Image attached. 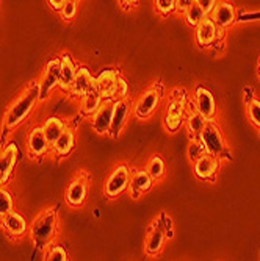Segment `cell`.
Here are the masks:
<instances>
[{"label":"cell","mask_w":260,"mask_h":261,"mask_svg":"<svg viewBox=\"0 0 260 261\" xmlns=\"http://www.w3.org/2000/svg\"><path fill=\"white\" fill-rule=\"evenodd\" d=\"M39 102V82H32L10 103L4 114V130H13L22 125Z\"/></svg>","instance_id":"1"},{"label":"cell","mask_w":260,"mask_h":261,"mask_svg":"<svg viewBox=\"0 0 260 261\" xmlns=\"http://www.w3.org/2000/svg\"><path fill=\"white\" fill-rule=\"evenodd\" d=\"M57 231H58V210L49 206L42 210L33 219L30 236L38 250H45L54 243Z\"/></svg>","instance_id":"2"},{"label":"cell","mask_w":260,"mask_h":261,"mask_svg":"<svg viewBox=\"0 0 260 261\" xmlns=\"http://www.w3.org/2000/svg\"><path fill=\"white\" fill-rule=\"evenodd\" d=\"M102 99H126L129 92V85L124 77L114 69H105L96 77V86H94Z\"/></svg>","instance_id":"3"},{"label":"cell","mask_w":260,"mask_h":261,"mask_svg":"<svg viewBox=\"0 0 260 261\" xmlns=\"http://www.w3.org/2000/svg\"><path fill=\"white\" fill-rule=\"evenodd\" d=\"M163 219L164 221H161V215H160V218L151 225L148 231L146 241H145V250L149 256H155L161 250L164 240H167V234H168V238H171V231L168 230L170 218H167V215H164Z\"/></svg>","instance_id":"4"},{"label":"cell","mask_w":260,"mask_h":261,"mask_svg":"<svg viewBox=\"0 0 260 261\" xmlns=\"http://www.w3.org/2000/svg\"><path fill=\"white\" fill-rule=\"evenodd\" d=\"M88 186H89V175L82 169L74 175V178L70 180V183L66 188L64 193L66 202L74 208L82 206L88 194Z\"/></svg>","instance_id":"5"},{"label":"cell","mask_w":260,"mask_h":261,"mask_svg":"<svg viewBox=\"0 0 260 261\" xmlns=\"http://www.w3.org/2000/svg\"><path fill=\"white\" fill-rule=\"evenodd\" d=\"M57 88H60V58H52L39 80V100H47Z\"/></svg>","instance_id":"6"},{"label":"cell","mask_w":260,"mask_h":261,"mask_svg":"<svg viewBox=\"0 0 260 261\" xmlns=\"http://www.w3.org/2000/svg\"><path fill=\"white\" fill-rule=\"evenodd\" d=\"M129 178H130V171L127 166L126 164L116 166L105 181V186H104L105 196L108 199H114L117 196H121L129 186Z\"/></svg>","instance_id":"7"},{"label":"cell","mask_w":260,"mask_h":261,"mask_svg":"<svg viewBox=\"0 0 260 261\" xmlns=\"http://www.w3.org/2000/svg\"><path fill=\"white\" fill-rule=\"evenodd\" d=\"M198 138L202 142L205 152H208L211 155H217V156L223 153L224 139H223L221 130H220V127L217 124H214L211 121H207Z\"/></svg>","instance_id":"8"},{"label":"cell","mask_w":260,"mask_h":261,"mask_svg":"<svg viewBox=\"0 0 260 261\" xmlns=\"http://www.w3.org/2000/svg\"><path fill=\"white\" fill-rule=\"evenodd\" d=\"M160 97H161L160 86H152V88L146 89L138 97V100H136V103L133 107V111H135L136 117H139V119H146V117H149L157 110Z\"/></svg>","instance_id":"9"},{"label":"cell","mask_w":260,"mask_h":261,"mask_svg":"<svg viewBox=\"0 0 260 261\" xmlns=\"http://www.w3.org/2000/svg\"><path fill=\"white\" fill-rule=\"evenodd\" d=\"M113 108H114V100L104 99L101 107L91 114V127L98 135H107L110 132Z\"/></svg>","instance_id":"10"},{"label":"cell","mask_w":260,"mask_h":261,"mask_svg":"<svg viewBox=\"0 0 260 261\" xmlns=\"http://www.w3.org/2000/svg\"><path fill=\"white\" fill-rule=\"evenodd\" d=\"M185 122V96H173L171 102L168 103L167 116H164V125L174 133L177 132L182 124Z\"/></svg>","instance_id":"11"},{"label":"cell","mask_w":260,"mask_h":261,"mask_svg":"<svg viewBox=\"0 0 260 261\" xmlns=\"http://www.w3.org/2000/svg\"><path fill=\"white\" fill-rule=\"evenodd\" d=\"M19 150L16 144H8L0 149V186H5L16 168Z\"/></svg>","instance_id":"12"},{"label":"cell","mask_w":260,"mask_h":261,"mask_svg":"<svg viewBox=\"0 0 260 261\" xmlns=\"http://www.w3.org/2000/svg\"><path fill=\"white\" fill-rule=\"evenodd\" d=\"M94 86H96V77H92V74L86 67H83V66L77 67V74H76L73 88L69 91V96L80 100L85 94L94 91Z\"/></svg>","instance_id":"13"},{"label":"cell","mask_w":260,"mask_h":261,"mask_svg":"<svg viewBox=\"0 0 260 261\" xmlns=\"http://www.w3.org/2000/svg\"><path fill=\"white\" fill-rule=\"evenodd\" d=\"M132 111V102L127 99H117L114 100V108H113V117H111V125H110V135L111 138H117L124 128L127 117Z\"/></svg>","instance_id":"14"},{"label":"cell","mask_w":260,"mask_h":261,"mask_svg":"<svg viewBox=\"0 0 260 261\" xmlns=\"http://www.w3.org/2000/svg\"><path fill=\"white\" fill-rule=\"evenodd\" d=\"M195 172L202 180H214L218 169H220V160L217 155H211L208 152H204L198 160L193 161Z\"/></svg>","instance_id":"15"},{"label":"cell","mask_w":260,"mask_h":261,"mask_svg":"<svg viewBox=\"0 0 260 261\" xmlns=\"http://www.w3.org/2000/svg\"><path fill=\"white\" fill-rule=\"evenodd\" d=\"M52 149L42 127H33L27 136V150L33 158H41Z\"/></svg>","instance_id":"16"},{"label":"cell","mask_w":260,"mask_h":261,"mask_svg":"<svg viewBox=\"0 0 260 261\" xmlns=\"http://www.w3.org/2000/svg\"><path fill=\"white\" fill-rule=\"evenodd\" d=\"M154 178L149 175L146 169H132L130 171V178H129V189L130 196L133 199H138L143 193L149 191L152 188Z\"/></svg>","instance_id":"17"},{"label":"cell","mask_w":260,"mask_h":261,"mask_svg":"<svg viewBox=\"0 0 260 261\" xmlns=\"http://www.w3.org/2000/svg\"><path fill=\"white\" fill-rule=\"evenodd\" d=\"M0 225L4 227L5 233L13 236V238H22V236L27 233V228H29L26 218H23L17 211H10L7 216L2 218Z\"/></svg>","instance_id":"18"},{"label":"cell","mask_w":260,"mask_h":261,"mask_svg":"<svg viewBox=\"0 0 260 261\" xmlns=\"http://www.w3.org/2000/svg\"><path fill=\"white\" fill-rule=\"evenodd\" d=\"M221 27H218L217 23L211 20L210 16H205L198 25H196V41L201 47H208L218 38Z\"/></svg>","instance_id":"19"},{"label":"cell","mask_w":260,"mask_h":261,"mask_svg":"<svg viewBox=\"0 0 260 261\" xmlns=\"http://www.w3.org/2000/svg\"><path fill=\"white\" fill-rule=\"evenodd\" d=\"M211 17V20H214L218 27L221 29H227L230 27L232 23L237 20V14H235V8L232 4L229 2H218L215 5V8L211 10V13L208 14Z\"/></svg>","instance_id":"20"},{"label":"cell","mask_w":260,"mask_h":261,"mask_svg":"<svg viewBox=\"0 0 260 261\" xmlns=\"http://www.w3.org/2000/svg\"><path fill=\"white\" fill-rule=\"evenodd\" d=\"M77 74V67L67 54L61 55L60 58V89L66 94H69L70 88H73L74 79Z\"/></svg>","instance_id":"21"},{"label":"cell","mask_w":260,"mask_h":261,"mask_svg":"<svg viewBox=\"0 0 260 261\" xmlns=\"http://www.w3.org/2000/svg\"><path fill=\"white\" fill-rule=\"evenodd\" d=\"M196 110L205 117L207 121H211L217 114V107H215V99L214 94H211L208 89L199 86L196 89Z\"/></svg>","instance_id":"22"},{"label":"cell","mask_w":260,"mask_h":261,"mask_svg":"<svg viewBox=\"0 0 260 261\" xmlns=\"http://www.w3.org/2000/svg\"><path fill=\"white\" fill-rule=\"evenodd\" d=\"M76 146V136H74V130L66 127L64 132L58 136V139L52 144V149H54V153L57 156H66L73 152Z\"/></svg>","instance_id":"23"},{"label":"cell","mask_w":260,"mask_h":261,"mask_svg":"<svg viewBox=\"0 0 260 261\" xmlns=\"http://www.w3.org/2000/svg\"><path fill=\"white\" fill-rule=\"evenodd\" d=\"M67 125L60 119V117H49L45 122H44V125H42V130H44V133H45V138H47V141L51 142V146L54 144V142L58 139V136L64 132V128H66Z\"/></svg>","instance_id":"24"},{"label":"cell","mask_w":260,"mask_h":261,"mask_svg":"<svg viewBox=\"0 0 260 261\" xmlns=\"http://www.w3.org/2000/svg\"><path fill=\"white\" fill-rule=\"evenodd\" d=\"M102 100L104 99L101 97V94L96 89L88 92V94H85V96L79 100L80 102V113L85 114V116H91L94 111H96L101 107Z\"/></svg>","instance_id":"25"},{"label":"cell","mask_w":260,"mask_h":261,"mask_svg":"<svg viewBox=\"0 0 260 261\" xmlns=\"http://www.w3.org/2000/svg\"><path fill=\"white\" fill-rule=\"evenodd\" d=\"M205 122H207V119H205V117L198 110L196 111H190V113L186 114V117H185L186 130H188V133H190L193 138L199 136V133L204 128Z\"/></svg>","instance_id":"26"},{"label":"cell","mask_w":260,"mask_h":261,"mask_svg":"<svg viewBox=\"0 0 260 261\" xmlns=\"http://www.w3.org/2000/svg\"><path fill=\"white\" fill-rule=\"evenodd\" d=\"M145 169L149 172V175L154 180H157V178L163 177V174H164V163H163V160L158 155H152L148 160V164H146Z\"/></svg>","instance_id":"27"},{"label":"cell","mask_w":260,"mask_h":261,"mask_svg":"<svg viewBox=\"0 0 260 261\" xmlns=\"http://www.w3.org/2000/svg\"><path fill=\"white\" fill-rule=\"evenodd\" d=\"M183 16H185V20H186L188 25H190V27H196L198 23L205 17V13L196 4H193L192 7L186 8V11L183 13Z\"/></svg>","instance_id":"28"},{"label":"cell","mask_w":260,"mask_h":261,"mask_svg":"<svg viewBox=\"0 0 260 261\" xmlns=\"http://www.w3.org/2000/svg\"><path fill=\"white\" fill-rule=\"evenodd\" d=\"M44 259H47V261H66L67 259V252L61 246L51 244L49 247L45 249Z\"/></svg>","instance_id":"29"},{"label":"cell","mask_w":260,"mask_h":261,"mask_svg":"<svg viewBox=\"0 0 260 261\" xmlns=\"http://www.w3.org/2000/svg\"><path fill=\"white\" fill-rule=\"evenodd\" d=\"M10 211H13V197L5 188L0 186V221L7 216Z\"/></svg>","instance_id":"30"},{"label":"cell","mask_w":260,"mask_h":261,"mask_svg":"<svg viewBox=\"0 0 260 261\" xmlns=\"http://www.w3.org/2000/svg\"><path fill=\"white\" fill-rule=\"evenodd\" d=\"M154 2L157 11L163 16H168L176 11V0H154Z\"/></svg>","instance_id":"31"},{"label":"cell","mask_w":260,"mask_h":261,"mask_svg":"<svg viewBox=\"0 0 260 261\" xmlns=\"http://www.w3.org/2000/svg\"><path fill=\"white\" fill-rule=\"evenodd\" d=\"M248 116H249V121L260 127V102L258 100H251L249 105H248Z\"/></svg>","instance_id":"32"},{"label":"cell","mask_w":260,"mask_h":261,"mask_svg":"<svg viewBox=\"0 0 260 261\" xmlns=\"http://www.w3.org/2000/svg\"><path fill=\"white\" fill-rule=\"evenodd\" d=\"M60 14L66 22L73 20L76 17V14H77V2H76V0H69V2L60 10Z\"/></svg>","instance_id":"33"},{"label":"cell","mask_w":260,"mask_h":261,"mask_svg":"<svg viewBox=\"0 0 260 261\" xmlns=\"http://www.w3.org/2000/svg\"><path fill=\"white\" fill-rule=\"evenodd\" d=\"M204 152H205V149H204V146H202V142H201V141L193 139V141L190 142V147H188V156H190L192 161L198 160Z\"/></svg>","instance_id":"34"},{"label":"cell","mask_w":260,"mask_h":261,"mask_svg":"<svg viewBox=\"0 0 260 261\" xmlns=\"http://www.w3.org/2000/svg\"><path fill=\"white\" fill-rule=\"evenodd\" d=\"M217 4H218V0H196V5L205 13V16L211 13V10L215 8Z\"/></svg>","instance_id":"35"},{"label":"cell","mask_w":260,"mask_h":261,"mask_svg":"<svg viewBox=\"0 0 260 261\" xmlns=\"http://www.w3.org/2000/svg\"><path fill=\"white\" fill-rule=\"evenodd\" d=\"M193 4H196V0H176V11L179 13H185L188 7H192Z\"/></svg>","instance_id":"36"},{"label":"cell","mask_w":260,"mask_h":261,"mask_svg":"<svg viewBox=\"0 0 260 261\" xmlns=\"http://www.w3.org/2000/svg\"><path fill=\"white\" fill-rule=\"evenodd\" d=\"M239 20L248 22V20H260V11H252V13H242Z\"/></svg>","instance_id":"37"},{"label":"cell","mask_w":260,"mask_h":261,"mask_svg":"<svg viewBox=\"0 0 260 261\" xmlns=\"http://www.w3.org/2000/svg\"><path fill=\"white\" fill-rule=\"evenodd\" d=\"M67 2H69V0H47V4L51 5V8H54V10L58 11V13H60V10H61Z\"/></svg>","instance_id":"38"},{"label":"cell","mask_w":260,"mask_h":261,"mask_svg":"<svg viewBox=\"0 0 260 261\" xmlns=\"http://www.w3.org/2000/svg\"><path fill=\"white\" fill-rule=\"evenodd\" d=\"M136 2H138V0H120V4L124 7V10H130L132 7L136 5Z\"/></svg>","instance_id":"39"},{"label":"cell","mask_w":260,"mask_h":261,"mask_svg":"<svg viewBox=\"0 0 260 261\" xmlns=\"http://www.w3.org/2000/svg\"><path fill=\"white\" fill-rule=\"evenodd\" d=\"M258 75H260V61H258Z\"/></svg>","instance_id":"40"},{"label":"cell","mask_w":260,"mask_h":261,"mask_svg":"<svg viewBox=\"0 0 260 261\" xmlns=\"http://www.w3.org/2000/svg\"><path fill=\"white\" fill-rule=\"evenodd\" d=\"M76 2H79V0H76Z\"/></svg>","instance_id":"41"}]
</instances>
